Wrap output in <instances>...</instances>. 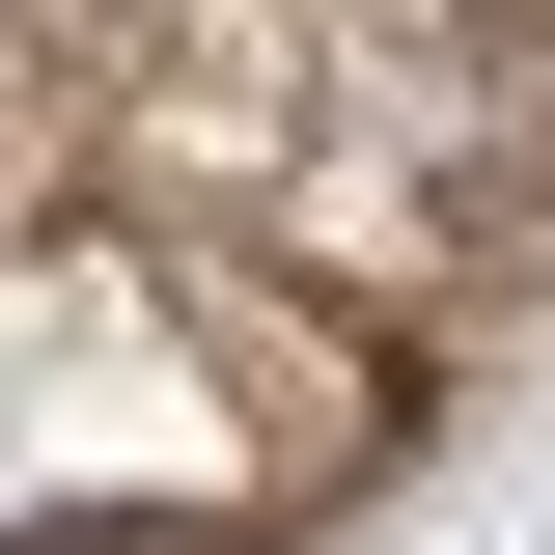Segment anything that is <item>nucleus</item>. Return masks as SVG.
I'll list each match as a JSON object with an SVG mask.
<instances>
[{
	"mask_svg": "<svg viewBox=\"0 0 555 555\" xmlns=\"http://www.w3.org/2000/svg\"><path fill=\"white\" fill-rule=\"evenodd\" d=\"M28 555H222V528H195V500H139V528H112V500H56Z\"/></svg>",
	"mask_w": 555,
	"mask_h": 555,
	"instance_id": "1",
	"label": "nucleus"
}]
</instances>
